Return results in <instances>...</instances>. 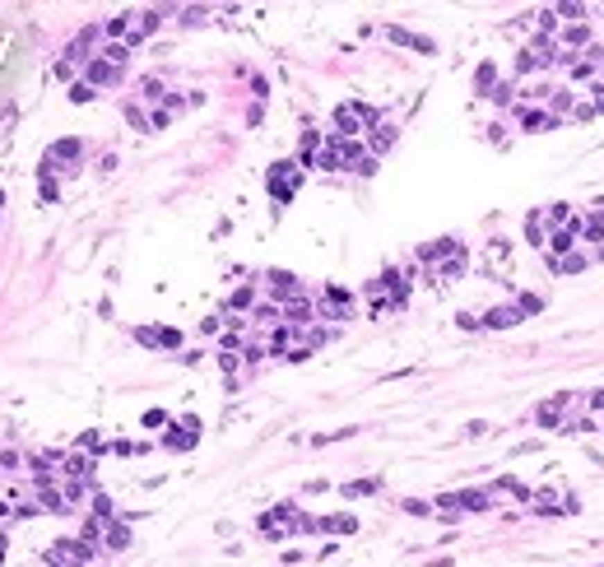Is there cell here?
Returning a JSON list of instances; mask_svg holds the SVG:
<instances>
[{"label":"cell","mask_w":604,"mask_h":567,"mask_svg":"<svg viewBox=\"0 0 604 567\" xmlns=\"http://www.w3.org/2000/svg\"><path fill=\"white\" fill-rule=\"evenodd\" d=\"M368 144H372V158H381V153L390 149V144H395V126H372V135H368Z\"/></svg>","instance_id":"10"},{"label":"cell","mask_w":604,"mask_h":567,"mask_svg":"<svg viewBox=\"0 0 604 567\" xmlns=\"http://www.w3.org/2000/svg\"><path fill=\"white\" fill-rule=\"evenodd\" d=\"M121 79H126V70H117L103 56H89V65H84V84H93V89H117Z\"/></svg>","instance_id":"3"},{"label":"cell","mask_w":604,"mask_h":567,"mask_svg":"<svg viewBox=\"0 0 604 567\" xmlns=\"http://www.w3.org/2000/svg\"><path fill=\"white\" fill-rule=\"evenodd\" d=\"M460 270H465V251H456V256H451V261L442 265V275H447V279H456Z\"/></svg>","instance_id":"28"},{"label":"cell","mask_w":604,"mask_h":567,"mask_svg":"<svg viewBox=\"0 0 604 567\" xmlns=\"http://www.w3.org/2000/svg\"><path fill=\"white\" fill-rule=\"evenodd\" d=\"M256 321H261V325H279V321H284V307H279V303H261V307H256Z\"/></svg>","instance_id":"18"},{"label":"cell","mask_w":604,"mask_h":567,"mask_svg":"<svg viewBox=\"0 0 604 567\" xmlns=\"http://www.w3.org/2000/svg\"><path fill=\"white\" fill-rule=\"evenodd\" d=\"M265 186H270L275 205H288V200H293V191L302 186V163H275V168H270V177H265Z\"/></svg>","instance_id":"2"},{"label":"cell","mask_w":604,"mask_h":567,"mask_svg":"<svg viewBox=\"0 0 604 567\" xmlns=\"http://www.w3.org/2000/svg\"><path fill=\"white\" fill-rule=\"evenodd\" d=\"M98 56H103V61H112L117 70H126V61H130V46H126V42H107Z\"/></svg>","instance_id":"16"},{"label":"cell","mask_w":604,"mask_h":567,"mask_svg":"<svg viewBox=\"0 0 604 567\" xmlns=\"http://www.w3.org/2000/svg\"><path fill=\"white\" fill-rule=\"evenodd\" d=\"M0 205H5V191H0Z\"/></svg>","instance_id":"36"},{"label":"cell","mask_w":604,"mask_h":567,"mask_svg":"<svg viewBox=\"0 0 604 567\" xmlns=\"http://www.w3.org/2000/svg\"><path fill=\"white\" fill-rule=\"evenodd\" d=\"M103 544H107V549H126V544H130V525H126V521H107Z\"/></svg>","instance_id":"14"},{"label":"cell","mask_w":604,"mask_h":567,"mask_svg":"<svg viewBox=\"0 0 604 567\" xmlns=\"http://www.w3.org/2000/svg\"><path fill=\"white\" fill-rule=\"evenodd\" d=\"M354 172H363V177H372V172H377V158H372V153H368V158H363V163H358Z\"/></svg>","instance_id":"35"},{"label":"cell","mask_w":604,"mask_h":567,"mask_svg":"<svg viewBox=\"0 0 604 567\" xmlns=\"http://www.w3.org/2000/svg\"><path fill=\"white\" fill-rule=\"evenodd\" d=\"M540 307H544V303L535 298V293H526V298H521V312H540Z\"/></svg>","instance_id":"34"},{"label":"cell","mask_w":604,"mask_h":567,"mask_svg":"<svg viewBox=\"0 0 604 567\" xmlns=\"http://www.w3.org/2000/svg\"><path fill=\"white\" fill-rule=\"evenodd\" d=\"M126 117H130V126H135V130H149V126H154V121H149V117H144V112L135 108V103L126 108Z\"/></svg>","instance_id":"27"},{"label":"cell","mask_w":604,"mask_h":567,"mask_svg":"<svg viewBox=\"0 0 604 567\" xmlns=\"http://www.w3.org/2000/svg\"><path fill=\"white\" fill-rule=\"evenodd\" d=\"M516 321H521V307H493V312H488V325H493V330L516 325Z\"/></svg>","instance_id":"15"},{"label":"cell","mask_w":604,"mask_h":567,"mask_svg":"<svg viewBox=\"0 0 604 567\" xmlns=\"http://www.w3.org/2000/svg\"><path fill=\"white\" fill-rule=\"evenodd\" d=\"M572 237H576L572 228H558V232H553V242H549V246H553V251H572Z\"/></svg>","instance_id":"26"},{"label":"cell","mask_w":604,"mask_h":567,"mask_svg":"<svg viewBox=\"0 0 604 567\" xmlns=\"http://www.w3.org/2000/svg\"><path fill=\"white\" fill-rule=\"evenodd\" d=\"M135 339L139 344H154V349H177V344H182V335L168 330V325H163V330H149V325H144V330H135Z\"/></svg>","instance_id":"8"},{"label":"cell","mask_w":604,"mask_h":567,"mask_svg":"<svg viewBox=\"0 0 604 567\" xmlns=\"http://www.w3.org/2000/svg\"><path fill=\"white\" fill-rule=\"evenodd\" d=\"M61 470H65L70 479H89V484H93V460L84 456V451H75V456H65V465H61Z\"/></svg>","instance_id":"13"},{"label":"cell","mask_w":604,"mask_h":567,"mask_svg":"<svg viewBox=\"0 0 604 567\" xmlns=\"http://www.w3.org/2000/svg\"><path fill=\"white\" fill-rule=\"evenodd\" d=\"M270 293H275V298H284V303H293V298H307V293H302V284H297V275H288V270H270Z\"/></svg>","instance_id":"6"},{"label":"cell","mask_w":604,"mask_h":567,"mask_svg":"<svg viewBox=\"0 0 604 567\" xmlns=\"http://www.w3.org/2000/svg\"><path fill=\"white\" fill-rule=\"evenodd\" d=\"M381 484L377 479H358V484H344V498H368V493H377Z\"/></svg>","instance_id":"19"},{"label":"cell","mask_w":604,"mask_h":567,"mask_svg":"<svg viewBox=\"0 0 604 567\" xmlns=\"http://www.w3.org/2000/svg\"><path fill=\"white\" fill-rule=\"evenodd\" d=\"M558 275H567V270H586V256H562V261H553Z\"/></svg>","instance_id":"22"},{"label":"cell","mask_w":604,"mask_h":567,"mask_svg":"<svg viewBox=\"0 0 604 567\" xmlns=\"http://www.w3.org/2000/svg\"><path fill=\"white\" fill-rule=\"evenodd\" d=\"M75 446H79V451H103V437L89 428V432H79V442H75Z\"/></svg>","instance_id":"23"},{"label":"cell","mask_w":604,"mask_h":567,"mask_svg":"<svg viewBox=\"0 0 604 567\" xmlns=\"http://www.w3.org/2000/svg\"><path fill=\"white\" fill-rule=\"evenodd\" d=\"M93 521H117V507L107 493H93Z\"/></svg>","instance_id":"17"},{"label":"cell","mask_w":604,"mask_h":567,"mask_svg":"<svg viewBox=\"0 0 604 567\" xmlns=\"http://www.w3.org/2000/svg\"><path fill=\"white\" fill-rule=\"evenodd\" d=\"M404 511H414V516H428V502H418V498H409V502H404Z\"/></svg>","instance_id":"33"},{"label":"cell","mask_w":604,"mask_h":567,"mask_svg":"<svg viewBox=\"0 0 604 567\" xmlns=\"http://www.w3.org/2000/svg\"><path fill=\"white\" fill-rule=\"evenodd\" d=\"M70 103H93V84L75 79V84H70Z\"/></svg>","instance_id":"21"},{"label":"cell","mask_w":604,"mask_h":567,"mask_svg":"<svg viewBox=\"0 0 604 567\" xmlns=\"http://www.w3.org/2000/svg\"><path fill=\"white\" fill-rule=\"evenodd\" d=\"M218 368L232 377V372H237V353H218Z\"/></svg>","instance_id":"30"},{"label":"cell","mask_w":604,"mask_h":567,"mask_svg":"<svg viewBox=\"0 0 604 567\" xmlns=\"http://www.w3.org/2000/svg\"><path fill=\"white\" fill-rule=\"evenodd\" d=\"M93 558H98V549H89L84 539H51V549H46L51 567H89Z\"/></svg>","instance_id":"1"},{"label":"cell","mask_w":604,"mask_h":567,"mask_svg":"<svg viewBox=\"0 0 604 567\" xmlns=\"http://www.w3.org/2000/svg\"><path fill=\"white\" fill-rule=\"evenodd\" d=\"M37 191H42V200H56V196H61V186H56V177H51V172H42Z\"/></svg>","instance_id":"25"},{"label":"cell","mask_w":604,"mask_h":567,"mask_svg":"<svg viewBox=\"0 0 604 567\" xmlns=\"http://www.w3.org/2000/svg\"><path fill=\"white\" fill-rule=\"evenodd\" d=\"M0 544H5V535H0Z\"/></svg>","instance_id":"37"},{"label":"cell","mask_w":604,"mask_h":567,"mask_svg":"<svg viewBox=\"0 0 604 567\" xmlns=\"http://www.w3.org/2000/svg\"><path fill=\"white\" fill-rule=\"evenodd\" d=\"M562 42H567V46H586V42H590V28H586V24H572Z\"/></svg>","instance_id":"20"},{"label":"cell","mask_w":604,"mask_h":567,"mask_svg":"<svg viewBox=\"0 0 604 567\" xmlns=\"http://www.w3.org/2000/svg\"><path fill=\"white\" fill-rule=\"evenodd\" d=\"M316 530H321V535H354V530H358V521L340 511V516H325V521H316Z\"/></svg>","instance_id":"11"},{"label":"cell","mask_w":604,"mask_h":567,"mask_svg":"<svg viewBox=\"0 0 604 567\" xmlns=\"http://www.w3.org/2000/svg\"><path fill=\"white\" fill-rule=\"evenodd\" d=\"M158 24H163V15H158V10H144V15H135V28H130V37H126V46H139V42H144V37H149V33L158 28Z\"/></svg>","instance_id":"7"},{"label":"cell","mask_w":604,"mask_h":567,"mask_svg":"<svg viewBox=\"0 0 604 567\" xmlns=\"http://www.w3.org/2000/svg\"><path fill=\"white\" fill-rule=\"evenodd\" d=\"M284 321H288V325H311V303H307V298L284 303Z\"/></svg>","instance_id":"12"},{"label":"cell","mask_w":604,"mask_h":567,"mask_svg":"<svg viewBox=\"0 0 604 567\" xmlns=\"http://www.w3.org/2000/svg\"><path fill=\"white\" fill-rule=\"evenodd\" d=\"M79 149H84L79 139H56V144L46 149V158H42V172H51V168H70V163L79 158Z\"/></svg>","instance_id":"5"},{"label":"cell","mask_w":604,"mask_h":567,"mask_svg":"<svg viewBox=\"0 0 604 567\" xmlns=\"http://www.w3.org/2000/svg\"><path fill=\"white\" fill-rule=\"evenodd\" d=\"M386 37H390V42H400V46H414V51H428V56L437 51L433 37H418V33H409V28H386Z\"/></svg>","instance_id":"9"},{"label":"cell","mask_w":604,"mask_h":567,"mask_svg":"<svg viewBox=\"0 0 604 567\" xmlns=\"http://www.w3.org/2000/svg\"><path fill=\"white\" fill-rule=\"evenodd\" d=\"M19 465H24V456H19V451H10V446H5V451H0V470H19Z\"/></svg>","instance_id":"29"},{"label":"cell","mask_w":604,"mask_h":567,"mask_svg":"<svg viewBox=\"0 0 604 567\" xmlns=\"http://www.w3.org/2000/svg\"><path fill=\"white\" fill-rule=\"evenodd\" d=\"M144 423H149V428H158V423H168V414H163V409H149V414H144Z\"/></svg>","instance_id":"32"},{"label":"cell","mask_w":604,"mask_h":567,"mask_svg":"<svg viewBox=\"0 0 604 567\" xmlns=\"http://www.w3.org/2000/svg\"><path fill=\"white\" fill-rule=\"evenodd\" d=\"M177 428H182V432H163V446H168V451H191V446L200 442V418L186 414Z\"/></svg>","instance_id":"4"},{"label":"cell","mask_w":604,"mask_h":567,"mask_svg":"<svg viewBox=\"0 0 604 567\" xmlns=\"http://www.w3.org/2000/svg\"><path fill=\"white\" fill-rule=\"evenodd\" d=\"M549 103H553V121H558V117H562L567 108H572V98H567V89H553V98H549Z\"/></svg>","instance_id":"24"},{"label":"cell","mask_w":604,"mask_h":567,"mask_svg":"<svg viewBox=\"0 0 604 567\" xmlns=\"http://www.w3.org/2000/svg\"><path fill=\"white\" fill-rule=\"evenodd\" d=\"M228 307H251V289H237V293H232V303Z\"/></svg>","instance_id":"31"}]
</instances>
